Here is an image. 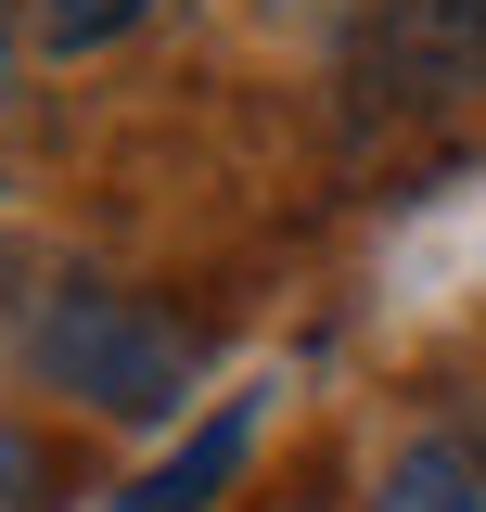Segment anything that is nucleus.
Masks as SVG:
<instances>
[{
  "label": "nucleus",
  "instance_id": "obj_4",
  "mask_svg": "<svg viewBox=\"0 0 486 512\" xmlns=\"http://www.w3.org/2000/svg\"><path fill=\"white\" fill-rule=\"evenodd\" d=\"M371 512H486V448L474 436H410L384 461Z\"/></svg>",
  "mask_w": 486,
  "mask_h": 512
},
{
  "label": "nucleus",
  "instance_id": "obj_3",
  "mask_svg": "<svg viewBox=\"0 0 486 512\" xmlns=\"http://www.w3.org/2000/svg\"><path fill=\"white\" fill-rule=\"evenodd\" d=\"M243 448H256V397H218V423H205V436H180V448H167V461H154V474H141L116 512H205V500L243 474Z\"/></svg>",
  "mask_w": 486,
  "mask_h": 512
},
{
  "label": "nucleus",
  "instance_id": "obj_2",
  "mask_svg": "<svg viewBox=\"0 0 486 512\" xmlns=\"http://www.w3.org/2000/svg\"><path fill=\"white\" fill-rule=\"evenodd\" d=\"M359 128H423L486 103V0H371L346 39Z\"/></svg>",
  "mask_w": 486,
  "mask_h": 512
},
{
  "label": "nucleus",
  "instance_id": "obj_5",
  "mask_svg": "<svg viewBox=\"0 0 486 512\" xmlns=\"http://www.w3.org/2000/svg\"><path fill=\"white\" fill-rule=\"evenodd\" d=\"M154 0H26V26H39V52H103V39H128Z\"/></svg>",
  "mask_w": 486,
  "mask_h": 512
},
{
  "label": "nucleus",
  "instance_id": "obj_1",
  "mask_svg": "<svg viewBox=\"0 0 486 512\" xmlns=\"http://www.w3.org/2000/svg\"><path fill=\"white\" fill-rule=\"evenodd\" d=\"M26 359H39V384H52V397L103 410V423H167V410L192 397V359H205V346H192L154 295L64 282L52 308H39V333H26Z\"/></svg>",
  "mask_w": 486,
  "mask_h": 512
}]
</instances>
